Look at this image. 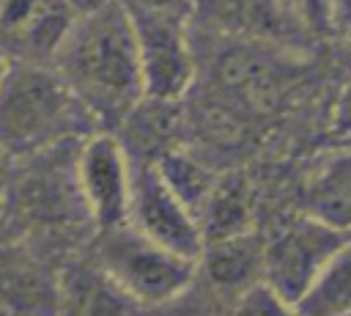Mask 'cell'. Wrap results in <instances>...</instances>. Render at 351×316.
Returning a JSON list of instances; mask_svg holds the SVG:
<instances>
[{
    "label": "cell",
    "mask_w": 351,
    "mask_h": 316,
    "mask_svg": "<svg viewBox=\"0 0 351 316\" xmlns=\"http://www.w3.org/2000/svg\"><path fill=\"white\" fill-rule=\"evenodd\" d=\"M299 212L351 234V148L329 157L307 176L299 192Z\"/></svg>",
    "instance_id": "8fae6325"
},
{
    "label": "cell",
    "mask_w": 351,
    "mask_h": 316,
    "mask_svg": "<svg viewBox=\"0 0 351 316\" xmlns=\"http://www.w3.org/2000/svg\"><path fill=\"white\" fill-rule=\"evenodd\" d=\"M52 66L101 129L115 132L145 99L137 33L123 0L80 14Z\"/></svg>",
    "instance_id": "6da1fadb"
},
{
    "label": "cell",
    "mask_w": 351,
    "mask_h": 316,
    "mask_svg": "<svg viewBox=\"0 0 351 316\" xmlns=\"http://www.w3.org/2000/svg\"><path fill=\"white\" fill-rule=\"evenodd\" d=\"M126 11L137 33L145 96L159 102H181L197 80V55L189 41L192 11L132 5H126Z\"/></svg>",
    "instance_id": "277c9868"
},
{
    "label": "cell",
    "mask_w": 351,
    "mask_h": 316,
    "mask_svg": "<svg viewBox=\"0 0 351 316\" xmlns=\"http://www.w3.org/2000/svg\"><path fill=\"white\" fill-rule=\"evenodd\" d=\"M99 129L52 63L8 60L0 85V146L11 159L85 140Z\"/></svg>",
    "instance_id": "7a4b0ae2"
},
{
    "label": "cell",
    "mask_w": 351,
    "mask_h": 316,
    "mask_svg": "<svg viewBox=\"0 0 351 316\" xmlns=\"http://www.w3.org/2000/svg\"><path fill=\"white\" fill-rule=\"evenodd\" d=\"M203 245L252 231V198L241 179H219L203 214Z\"/></svg>",
    "instance_id": "9a60e30c"
},
{
    "label": "cell",
    "mask_w": 351,
    "mask_h": 316,
    "mask_svg": "<svg viewBox=\"0 0 351 316\" xmlns=\"http://www.w3.org/2000/svg\"><path fill=\"white\" fill-rule=\"evenodd\" d=\"M329 33L351 38V0H332V8H329Z\"/></svg>",
    "instance_id": "d6986e66"
},
{
    "label": "cell",
    "mask_w": 351,
    "mask_h": 316,
    "mask_svg": "<svg viewBox=\"0 0 351 316\" xmlns=\"http://www.w3.org/2000/svg\"><path fill=\"white\" fill-rule=\"evenodd\" d=\"M77 16L80 14L69 5V0H36L30 14L14 30L0 36V52L8 60L52 63Z\"/></svg>",
    "instance_id": "30bf717a"
},
{
    "label": "cell",
    "mask_w": 351,
    "mask_h": 316,
    "mask_svg": "<svg viewBox=\"0 0 351 316\" xmlns=\"http://www.w3.org/2000/svg\"><path fill=\"white\" fill-rule=\"evenodd\" d=\"M230 316H302V313L293 302H288L271 286L258 280V283L247 286L244 291H239V300H236Z\"/></svg>",
    "instance_id": "e0dca14e"
},
{
    "label": "cell",
    "mask_w": 351,
    "mask_h": 316,
    "mask_svg": "<svg viewBox=\"0 0 351 316\" xmlns=\"http://www.w3.org/2000/svg\"><path fill=\"white\" fill-rule=\"evenodd\" d=\"M137 308L107 275L96 267H77L58 283V316H132Z\"/></svg>",
    "instance_id": "7c38bea8"
},
{
    "label": "cell",
    "mask_w": 351,
    "mask_h": 316,
    "mask_svg": "<svg viewBox=\"0 0 351 316\" xmlns=\"http://www.w3.org/2000/svg\"><path fill=\"white\" fill-rule=\"evenodd\" d=\"M11 165H14V159L3 151V146H0V198H3V192L8 190V170H11Z\"/></svg>",
    "instance_id": "44dd1931"
},
{
    "label": "cell",
    "mask_w": 351,
    "mask_h": 316,
    "mask_svg": "<svg viewBox=\"0 0 351 316\" xmlns=\"http://www.w3.org/2000/svg\"><path fill=\"white\" fill-rule=\"evenodd\" d=\"M74 176L82 209L96 231L129 223L134 165L115 132L99 129L77 146Z\"/></svg>",
    "instance_id": "52a82bcc"
},
{
    "label": "cell",
    "mask_w": 351,
    "mask_h": 316,
    "mask_svg": "<svg viewBox=\"0 0 351 316\" xmlns=\"http://www.w3.org/2000/svg\"><path fill=\"white\" fill-rule=\"evenodd\" d=\"M296 308L302 316H351V236L332 253Z\"/></svg>",
    "instance_id": "5bb4252c"
},
{
    "label": "cell",
    "mask_w": 351,
    "mask_h": 316,
    "mask_svg": "<svg viewBox=\"0 0 351 316\" xmlns=\"http://www.w3.org/2000/svg\"><path fill=\"white\" fill-rule=\"evenodd\" d=\"M195 8L228 38L293 49V41L307 36V27L282 0H195Z\"/></svg>",
    "instance_id": "9c48e42d"
},
{
    "label": "cell",
    "mask_w": 351,
    "mask_h": 316,
    "mask_svg": "<svg viewBox=\"0 0 351 316\" xmlns=\"http://www.w3.org/2000/svg\"><path fill=\"white\" fill-rule=\"evenodd\" d=\"M5 69H8V58L0 52V85H3V77H5Z\"/></svg>",
    "instance_id": "603a6c76"
},
{
    "label": "cell",
    "mask_w": 351,
    "mask_h": 316,
    "mask_svg": "<svg viewBox=\"0 0 351 316\" xmlns=\"http://www.w3.org/2000/svg\"><path fill=\"white\" fill-rule=\"evenodd\" d=\"M96 264L137 305L178 300L197 275V261L148 239L134 225L99 231Z\"/></svg>",
    "instance_id": "3957f363"
},
{
    "label": "cell",
    "mask_w": 351,
    "mask_h": 316,
    "mask_svg": "<svg viewBox=\"0 0 351 316\" xmlns=\"http://www.w3.org/2000/svg\"><path fill=\"white\" fill-rule=\"evenodd\" d=\"M132 165H134V187H132L129 225H134L148 239L200 264L203 231L197 217L167 187V181L162 179L154 162H132Z\"/></svg>",
    "instance_id": "ba28073f"
},
{
    "label": "cell",
    "mask_w": 351,
    "mask_h": 316,
    "mask_svg": "<svg viewBox=\"0 0 351 316\" xmlns=\"http://www.w3.org/2000/svg\"><path fill=\"white\" fill-rule=\"evenodd\" d=\"M154 165L162 173V179L167 181V187L181 198V203L200 223V214H203V209H206V203H208L219 176H214L203 162H197L195 157H189L181 148L165 151L162 157L154 159Z\"/></svg>",
    "instance_id": "2e32d148"
},
{
    "label": "cell",
    "mask_w": 351,
    "mask_h": 316,
    "mask_svg": "<svg viewBox=\"0 0 351 316\" xmlns=\"http://www.w3.org/2000/svg\"><path fill=\"white\" fill-rule=\"evenodd\" d=\"M104 3H110V0H69V5L77 11V14H85V11H93V8H99V5H104Z\"/></svg>",
    "instance_id": "7402d4cb"
},
{
    "label": "cell",
    "mask_w": 351,
    "mask_h": 316,
    "mask_svg": "<svg viewBox=\"0 0 351 316\" xmlns=\"http://www.w3.org/2000/svg\"><path fill=\"white\" fill-rule=\"evenodd\" d=\"M261 261H263V239H258L252 231L208 242L203 245L200 253V264L206 267V275L217 286L236 291H244L247 286L261 280Z\"/></svg>",
    "instance_id": "4fadbf2b"
},
{
    "label": "cell",
    "mask_w": 351,
    "mask_h": 316,
    "mask_svg": "<svg viewBox=\"0 0 351 316\" xmlns=\"http://www.w3.org/2000/svg\"><path fill=\"white\" fill-rule=\"evenodd\" d=\"M211 63L214 96L239 107L241 113H258L277 104L285 85L296 77V60L288 47L230 38Z\"/></svg>",
    "instance_id": "8992f818"
},
{
    "label": "cell",
    "mask_w": 351,
    "mask_h": 316,
    "mask_svg": "<svg viewBox=\"0 0 351 316\" xmlns=\"http://www.w3.org/2000/svg\"><path fill=\"white\" fill-rule=\"evenodd\" d=\"M291 14L307 27V33H329L332 0H282Z\"/></svg>",
    "instance_id": "ac0fdd59"
},
{
    "label": "cell",
    "mask_w": 351,
    "mask_h": 316,
    "mask_svg": "<svg viewBox=\"0 0 351 316\" xmlns=\"http://www.w3.org/2000/svg\"><path fill=\"white\" fill-rule=\"evenodd\" d=\"M3 3H5V0H0V5H3Z\"/></svg>",
    "instance_id": "cb8c5ba5"
},
{
    "label": "cell",
    "mask_w": 351,
    "mask_h": 316,
    "mask_svg": "<svg viewBox=\"0 0 351 316\" xmlns=\"http://www.w3.org/2000/svg\"><path fill=\"white\" fill-rule=\"evenodd\" d=\"M335 129L346 137H351V80L343 85L337 104H335Z\"/></svg>",
    "instance_id": "ffe728a7"
},
{
    "label": "cell",
    "mask_w": 351,
    "mask_h": 316,
    "mask_svg": "<svg viewBox=\"0 0 351 316\" xmlns=\"http://www.w3.org/2000/svg\"><path fill=\"white\" fill-rule=\"evenodd\" d=\"M348 236L351 234L335 231L326 223L296 212L263 236L261 280L296 305Z\"/></svg>",
    "instance_id": "5b68a950"
}]
</instances>
